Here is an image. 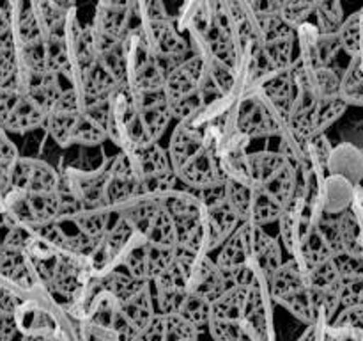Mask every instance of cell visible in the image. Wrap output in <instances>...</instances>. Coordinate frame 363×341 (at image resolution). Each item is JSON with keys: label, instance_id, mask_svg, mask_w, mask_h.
<instances>
[{"label": "cell", "instance_id": "obj_1", "mask_svg": "<svg viewBox=\"0 0 363 341\" xmlns=\"http://www.w3.org/2000/svg\"><path fill=\"white\" fill-rule=\"evenodd\" d=\"M167 151L174 173L183 187L199 188L225 180L218 155L206 142L204 128L191 121L176 123Z\"/></svg>", "mask_w": 363, "mask_h": 341}, {"label": "cell", "instance_id": "obj_2", "mask_svg": "<svg viewBox=\"0 0 363 341\" xmlns=\"http://www.w3.org/2000/svg\"><path fill=\"white\" fill-rule=\"evenodd\" d=\"M108 119V98H99L80 109H52L43 130L60 149L103 146Z\"/></svg>", "mask_w": 363, "mask_h": 341}, {"label": "cell", "instance_id": "obj_3", "mask_svg": "<svg viewBox=\"0 0 363 341\" xmlns=\"http://www.w3.org/2000/svg\"><path fill=\"white\" fill-rule=\"evenodd\" d=\"M135 13L149 46L163 63L167 73L190 55L188 36L179 31L176 18L167 9L165 0H137Z\"/></svg>", "mask_w": 363, "mask_h": 341}, {"label": "cell", "instance_id": "obj_4", "mask_svg": "<svg viewBox=\"0 0 363 341\" xmlns=\"http://www.w3.org/2000/svg\"><path fill=\"white\" fill-rule=\"evenodd\" d=\"M106 135L108 141H112V144L124 153L152 144L142 123L133 89L126 82L117 85L108 96Z\"/></svg>", "mask_w": 363, "mask_h": 341}, {"label": "cell", "instance_id": "obj_5", "mask_svg": "<svg viewBox=\"0 0 363 341\" xmlns=\"http://www.w3.org/2000/svg\"><path fill=\"white\" fill-rule=\"evenodd\" d=\"M0 212L9 227H34L60 219L62 195L57 192L9 190L0 197Z\"/></svg>", "mask_w": 363, "mask_h": 341}, {"label": "cell", "instance_id": "obj_6", "mask_svg": "<svg viewBox=\"0 0 363 341\" xmlns=\"http://www.w3.org/2000/svg\"><path fill=\"white\" fill-rule=\"evenodd\" d=\"M234 105L227 114L225 134L240 131L250 141L279 137L286 128V121L254 92L234 96Z\"/></svg>", "mask_w": 363, "mask_h": 341}, {"label": "cell", "instance_id": "obj_7", "mask_svg": "<svg viewBox=\"0 0 363 341\" xmlns=\"http://www.w3.org/2000/svg\"><path fill=\"white\" fill-rule=\"evenodd\" d=\"M124 55H126V84L133 91H162L167 70L151 50L138 23L124 39Z\"/></svg>", "mask_w": 363, "mask_h": 341}, {"label": "cell", "instance_id": "obj_8", "mask_svg": "<svg viewBox=\"0 0 363 341\" xmlns=\"http://www.w3.org/2000/svg\"><path fill=\"white\" fill-rule=\"evenodd\" d=\"M128 156H130L131 166L140 180L144 199L160 201L167 192L179 185V180L170 163L169 151L160 142L128 151Z\"/></svg>", "mask_w": 363, "mask_h": 341}, {"label": "cell", "instance_id": "obj_9", "mask_svg": "<svg viewBox=\"0 0 363 341\" xmlns=\"http://www.w3.org/2000/svg\"><path fill=\"white\" fill-rule=\"evenodd\" d=\"M48 109L21 92L18 80L0 87V128L7 134L25 135L45 128Z\"/></svg>", "mask_w": 363, "mask_h": 341}, {"label": "cell", "instance_id": "obj_10", "mask_svg": "<svg viewBox=\"0 0 363 341\" xmlns=\"http://www.w3.org/2000/svg\"><path fill=\"white\" fill-rule=\"evenodd\" d=\"M142 197L140 180L135 173L128 153L119 151L112 160L105 173V181L101 188V206L110 212L123 213Z\"/></svg>", "mask_w": 363, "mask_h": 341}, {"label": "cell", "instance_id": "obj_11", "mask_svg": "<svg viewBox=\"0 0 363 341\" xmlns=\"http://www.w3.org/2000/svg\"><path fill=\"white\" fill-rule=\"evenodd\" d=\"M259 43L266 64L275 70L293 66L296 59V27L287 23L280 14L257 18Z\"/></svg>", "mask_w": 363, "mask_h": 341}, {"label": "cell", "instance_id": "obj_12", "mask_svg": "<svg viewBox=\"0 0 363 341\" xmlns=\"http://www.w3.org/2000/svg\"><path fill=\"white\" fill-rule=\"evenodd\" d=\"M323 206L318 202L308 201L305 195L296 194L286 206L282 208L279 219V240L282 247L289 256H294L308 234L314 231L318 222L319 213L323 212Z\"/></svg>", "mask_w": 363, "mask_h": 341}, {"label": "cell", "instance_id": "obj_13", "mask_svg": "<svg viewBox=\"0 0 363 341\" xmlns=\"http://www.w3.org/2000/svg\"><path fill=\"white\" fill-rule=\"evenodd\" d=\"M62 185V174L46 160L38 156H18L11 166V190L57 192Z\"/></svg>", "mask_w": 363, "mask_h": 341}, {"label": "cell", "instance_id": "obj_14", "mask_svg": "<svg viewBox=\"0 0 363 341\" xmlns=\"http://www.w3.org/2000/svg\"><path fill=\"white\" fill-rule=\"evenodd\" d=\"M208 82L209 77L204 63L201 57L191 52L186 59L181 60L167 73L163 92L167 96V102H177V99L199 94L208 85Z\"/></svg>", "mask_w": 363, "mask_h": 341}, {"label": "cell", "instance_id": "obj_15", "mask_svg": "<svg viewBox=\"0 0 363 341\" xmlns=\"http://www.w3.org/2000/svg\"><path fill=\"white\" fill-rule=\"evenodd\" d=\"M133 92L135 99H137L138 112H140L142 117V123H144L145 131H147L149 141H151L152 144H155V142H160V139L165 135L170 121H174L165 92H163V89L162 91Z\"/></svg>", "mask_w": 363, "mask_h": 341}, {"label": "cell", "instance_id": "obj_16", "mask_svg": "<svg viewBox=\"0 0 363 341\" xmlns=\"http://www.w3.org/2000/svg\"><path fill=\"white\" fill-rule=\"evenodd\" d=\"M230 286H234L233 279L225 270L216 265L215 258L199 256L195 259L190 276V291H195L213 302Z\"/></svg>", "mask_w": 363, "mask_h": 341}, {"label": "cell", "instance_id": "obj_17", "mask_svg": "<svg viewBox=\"0 0 363 341\" xmlns=\"http://www.w3.org/2000/svg\"><path fill=\"white\" fill-rule=\"evenodd\" d=\"M268 286L269 297H272L273 301L279 302L280 298L287 297V295L296 293V291L308 288L307 270L301 266V263L298 261L296 258L291 256L287 261H284L282 265L277 269V272L273 274L272 279H269Z\"/></svg>", "mask_w": 363, "mask_h": 341}, {"label": "cell", "instance_id": "obj_18", "mask_svg": "<svg viewBox=\"0 0 363 341\" xmlns=\"http://www.w3.org/2000/svg\"><path fill=\"white\" fill-rule=\"evenodd\" d=\"M113 219H116V213L103 206H96V208H82L73 217L64 220H69L80 233H84L91 240L99 242L112 226Z\"/></svg>", "mask_w": 363, "mask_h": 341}, {"label": "cell", "instance_id": "obj_19", "mask_svg": "<svg viewBox=\"0 0 363 341\" xmlns=\"http://www.w3.org/2000/svg\"><path fill=\"white\" fill-rule=\"evenodd\" d=\"M99 283H101V288L106 293L112 295L119 302L133 297L138 291L144 290L145 286H149L147 281L131 276L123 266H117V269L108 270V272H103L99 276Z\"/></svg>", "mask_w": 363, "mask_h": 341}, {"label": "cell", "instance_id": "obj_20", "mask_svg": "<svg viewBox=\"0 0 363 341\" xmlns=\"http://www.w3.org/2000/svg\"><path fill=\"white\" fill-rule=\"evenodd\" d=\"M119 308L123 311V315L126 316L128 322L142 332L144 327L151 322L155 313V305H152V297H151V288L145 286L144 290L138 291L133 297L126 298V301L119 302Z\"/></svg>", "mask_w": 363, "mask_h": 341}, {"label": "cell", "instance_id": "obj_21", "mask_svg": "<svg viewBox=\"0 0 363 341\" xmlns=\"http://www.w3.org/2000/svg\"><path fill=\"white\" fill-rule=\"evenodd\" d=\"M247 290L248 288L234 284L229 290L223 291L218 298L211 302V316L243 322L245 305H247Z\"/></svg>", "mask_w": 363, "mask_h": 341}, {"label": "cell", "instance_id": "obj_22", "mask_svg": "<svg viewBox=\"0 0 363 341\" xmlns=\"http://www.w3.org/2000/svg\"><path fill=\"white\" fill-rule=\"evenodd\" d=\"M337 34L344 53H347L351 59L363 55V11L346 16Z\"/></svg>", "mask_w": 363, "mask_h": 341}, {"label": "cell", "instance_id": "obj_23", "mask_svg": "<svg viewBox=\"0 0 363 341\" xmlns=\"http://www.w3.org/2000/svg\"><path fill=\"white\" fill-rule=\"evenodd\" d=\"M177 315H181L184 320L197 325L199 329L208 327L209 320H211V301L195 293V291H188L184 295L183 302H181Z\"/></svg>", "mask_w": 363, "mask_h": 341}, {"label": "cell", "instance_id": "obj_24", "mask_svg": "<svg viewBox=\"0 0 363 341\" xmlns=\"http://www.w3.org/2000/svg\"><path fill=\"white\" fill-rule=\"evenodd\" d=\"M197 325L184 320L177 313L163 315V341H197Z\"/></svg>", "mask_w": 363, "mask_h": 341}, {"label": "cell", "instance_id": "obj_25", "mask_svg": "<svg viewBox=\"0 0 363 341\" xmlns=\"http://www.w3.org/2000/svg\"><path fill=\"white\" fill-rule=\"evenodd\" d=\"M318 2L319 0H282L280 16L293 27H298L314 18Z\"/></svg>", "mask_w": 363, "mask_h": 341}, {"label": "cell", "instance_id": "obj_26", "mask_svg": "<svg viewBox=\"0 0 363 341\" xmlns=\"http://www.w3.org/2000/svg\"><path fill=\"white\" fill-rule=\"evenodd\" d=\"M208 330L215 341H241L243 337H247L243 322H238V320H225L211 316L208 323Z\"/></svg>", "mask_w": 363, "mask_h": 341}, {"label": "cell", "instance_id": "obj_27", "mask_svg": "<svg viewBox=\"0 0 363 341\" xmlns=\"http://www.w3.org/2000/svg\"><path fill=\"white\" fill-rule=\"evenodd\" d=\"M342 52L339 34H321L318 39V55L321 66H337L339 53Z\"/></svg>", "mask_w": 363, "mask_h": 341}, {"label": "cell", "instance_id": "obj_28", "mask_svg": "<svg viewBox=\"0 0 363 341\" xmlns=\"http://www.w3.org/2000/svg\"><path fill=\"white\" fill-rule=\"evenodd\" d=\"M20 156L16 144L11 141L9 134L0 128V163H13Z\"/></svg>", "mask_w": 363, "mask_h": 341}, {"label": "cell", "instance_id": "obj_29", "mask_svg": "<svg viewBox=\"0 0 363 341\" xmlns=\"http://www.w3.org/2000/svg\"><path fill=\"white\" fill-rule=\"evenodd\" d=\"M298 341H318V327H315V323L308 325V329L305 330V334Z\"/></svg>", "mask_w": 363, "mask_h": 341}, {"label": "cell", "instance_id": "obj_30", "mask_svg": "<svg viewBox=\"0 0 363 341\" xmlns=\"http://www.w3.org/2000/svg\"><path fill=\"white\" fill-rule=\"evenodd\" d=\"M23 341H53L52 337L46 336V334H27L23 337Z\"/></svg>", "mask_w": 363, "mask_h": 341}, {"label": "cell", "instance_id": "obj_31", "mask_svg": "<svg viewBox=\"0 0 363 341\" xmlns=\"http://www.w3.org/2000/svg\"><path fill=\"white\" fill-rule=\"evenodd\" d=\"M131 341H145V340H144V337H142V334H138V336L133 337V340H131Z\"/></svg>", "mask_w": 363, "mask_h": 341}, {"label": "cell", "instance_id": "obj_32", "mask_svg": "<svg viewBox=\"0 0 363 341\" xmlns=\"http://www.w3.org/2000/svg\"><path fill=\"white\" fill-rule=\"evenodd\" d=\"M241 341H252V340H250V337L247 336V337H243V340H241Z\"/></svg>", "mask_w": 363, "mask_h": 341}, {"label": "cell", "instance_id": "obj_33", "mask_svg": "<svg viewBox=\"0 0 363 341\" xmlns=\"http://www.w3.org/2000/svg\"><path fill=\"white\" fill-rule=\"evenodd\" d=\"M73 2H74V4H77V0H73Z\"/></svg>", "mask_w": 363, "mask_h": 341}, {"label": "cell", "instance_id": "obj_34", "mask_svg": "<svg viewBox=\"0 0 363 341\" xmlns=\"http://www.w3.org/2000/svg\"><path fill=\"white\" fill-rule=\"evenodd\" d=\"M280 2H282V0H280Z\"/></svg>", "mask_w": 363, "mask_h": 341}]
</instances>
